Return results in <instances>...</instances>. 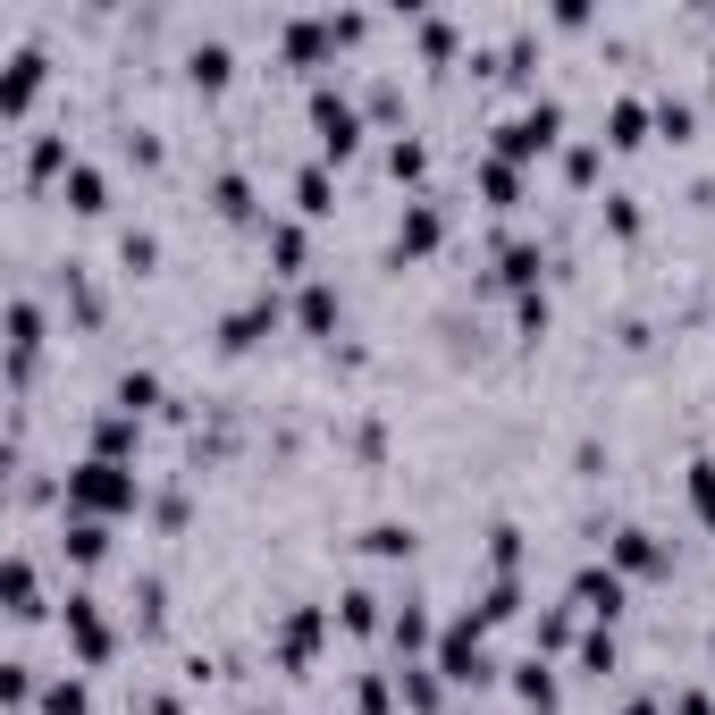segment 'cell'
<instances>
[{
  "instance_id": "17",
  "label": "cell",
  "mask_w": 715,
  "mask_h": 715,
  "mask_svg": "<svg viewBox=\"0 0 715 715\" xmlns=\"http://www.w3.org/2000/svg\"><path fill=\"white\" fill-rule=\"evenodd\" d=\"M506 278L530 286V278H539V253H530V245H506Z\"/></svg>"
},
{
  "instance_id": "14",
  "label": "cell",
  "mask_w": 715,
  "mask_h": 715,
  "mask_svg": "<svg viewBox=\"0 0 715 715\" xmlns=\"http://www.w3.org/2000/svg\"><path fill=\"white\" fill-rule=\"evenodd\" d=\"M615 556H623L631 572H648V565H657V547H648V530H623V547H615Z\"/></svg>"
},
{
  "instance_id": "2",
  "label": "cell",
  "mask_w": 715,
  "mask_h": 715,
  "mask_svg": "<svg viewBox=\"0 0 715 715\" xmlns=\"http://www.w3.org/2000/svg\"><path fill=\"white\" fill-rule=\"evenodd\" d=\"M438 674H454V682H480V674H489V657H480V623H454V640H447V657H438Z\"/></svg>"
},
{
  "instance_id": "7",
  "label": "cell",
  "mask_w": 715,
  "mask_h": 715,
  "mask_svg": "<svg viewBox=\"0 0 715 715\" xmlns=\"http://www.w3.org/2000/svg\"><path fill=\"white\" fill-rule=\"evenodd\" d=\"M513 690H522V698H530V707H556V674H547V665H539V657H530V665H522V674H513Z\"/></svg>"
},
{
  "instance_id": "19",
  "label": "cell",
  "mask_w": 715,
  "mask_h": 715,
  "mask_svg": "<svg viewBox=\"0 0 715 715\" xmlns=\"http://www.w3.org/2000/svg\"><path fill=\"white\" fill-rule=\"evenodd\" d=\"M270 253H278V262L295 270V262H303V236H295V227H270Z\"/></svg>"
},
{
  "instance_id": "6",
  "label": "cell",
  "mask_w": 715,
  "mask_h": 715,
  "mask_svg": "<svg viewBox=\"0 0 715 715\" xmlns=\"http://www.w3.org/2000/svg\"><path fill=\"white\" fill-rule=\"evenodd\" d=\"M430 245H438V210H430V203H421V210H413V219L395 227V262H404V253H430Z\"/></svg>"
},
{
  "instance_id": "10",
  "label": "cell",
  "mask_w": 715,
  "mask_h": 715,
  "mask_svg": "<svg viewBox=\"0 0 715 715\" xmlns=\"http://www.w3.org/2000/svg\"><path fill=\"white\" fill-rule=\"evenodd\" d=\"M9 615H42L35 606V565H26V556L9 565Z\"/></svg>"
},
{
  "instance_id": "12",
  "label": "cell",
  "mask_w": 715,
  "mask_h": 715,
  "mask_svg": "<svg viewBox=\"0 0 715 715\" xmlns=\"http://www.w3.org/2000/svg\"><path fill=\"white\" fill-rule=\"evenodd\" d=\"M303 329H337V295H329V286L303 295Z\"/></svg>"
},
{
  "instance_id": "5",
  "label": "cell",
  "mask_w": 715,
  "mask_h": 715,
  "mask_svg": "<svg viewBox=\"0 0 715 715\" xmlns=\"http://www.w3.org/2000/svg\"><path fill=\"white\" fill-rule=\"evenodd\" d=\"M572 598H581L589 615H615V606H623V581H615V572H581V581H572Z\"/></svg>"
},
{
  "instance_id": "1",
  "label": "cell",
  "mask_w": 715,
  "mask_h": 715,
  "mask_svg": "<svg viewBox=\"0 0 715 715\" xmlns=\"http://www.w3.org/2000/svg\"><path fill=\"white\" fill-rule=\"evenodd\" d=\"M68 506L85 513V522H94V513H118V506H135V471H118V463H76L68 471Z\"/></svg>"
},
{
  "instance_id": "11",
  "label": "cell",
  "mask_w": 715,
  "mask_h": 715,
  "mask_svg": "<svg viewBox=\"0 0 715 715\" xmlns=\"http://www.w3.org/2000/svg\"><path fill=\"white\" fill-rule=\"evenodd\" d=\"M68 194H76V210H101V169H85V160H76V169H68Z\"/></svg>"
},
{
  "instance_id": "13",
  "label": "cell",
  "mask_w": 715,
  "mask_h": 715,
  "mask_svg": "<svg viewBox=\"0 0 715 715\" xmlns=\"http://www.w3.org/2000/svg\"><path fill=\"white\" fill-rule=\"evenodd\" d=\"M42 707H51V715H85V682H51V690H42Z\"/></svg>"
},
{
  "instance_id": "3",
  "label": "cell",
  "mask_w": 715,
  "mask_h": 715,
  "mask_svg": "<svg viewBox=\"0 0 715 715\" xmlns=\"http://www.w3.org/2000/svg\"><path fill=\"white\" fill-rule=\"evenodd\" d=\"M68 631H76V648H85V657H110V623L94 615V598H68Z\"/></svg>"
},
{
  "instance_id": "9",
  "label": "cell",
  "mask_w": 715,
  "mask_h": 715,
  "mask_svg": "<svg viewBox=\"0 0 715 715\" xmlns=\"http://www.w3.org/2000/svg\"><path fill=\"white\" fill-rule=\"evenodd\" d=\"M101 547H110V530H101V522H68V556H76V565H94Z\"/></svg>"
},
{
  "instance_id": "4",
  "label": "cell",
  "mask_w": 715,
  "mask_h": 715,
  "mask_svg": "<svg viewBox=\"0 0 715 715\" xmlns=\"http://www.w3.org/2000/svg\"><path fill=\"white\" fill-rule=\"evenodd\" d=\"M312 118H321V144H329V151H354V110H345L337 94L312 101Z\"/></svg>"
},
{
  "instance_id": "16",
  "label": "cell",
  "mask_w": 715,
  "mask_h": 715,
  "mask_svg": "<svg viewBox=\"0 0 715 715\" xmlns=\"http://www.w3.org/2000/svg\"><path fill=\"white\" fill-rule=\"evenodd\" d=\"M295 203H303V210H329V177L303 169V177H295Z\"/></svg>"
},
{
  "instance_id": "15",
  "label": "cell",
  "mask_w": 715,
  "mask_h": 715,
  "mask_svg": "<svg viewBox=\"0 0 715 715\" xmlns=\"http://www.w3.org/2000/svg\"><path fill=\"white\" fill-rule=\"evenodd\" d=\"M690 506L715 522V463H690Z\"/></svg>"
},
{
  "instance_id": "8",
  "label": "cell",
  "mask_w": 715,
  "mask_h": 715,
  "mask_svg": "<svg viewBox=\"0 0 715 715\" xmlns=\"http://www.w3.org/2000/svg\"><path fill=\"white\" fill-rule=\"evenodd\" d=\"M151 395H160V379H151V371H127V379H118V413H144Z\"/></svg>"
},
{
  "instance_id": "18",
  "label": "cell",
  "mask_w": 715,
  "mask_h": 715,
  "mask_svg": "<svg viewBox=\"0 0 715 715\" xmlns=\"http://www.w3.org/2000/svg\"><path fill=\"white\" fill-rule=\"evenodd\" d=\"M194 76H203V85H219V76H227V51H219V42H203V51H194Z\"/></svg>"
}]
</instances>
